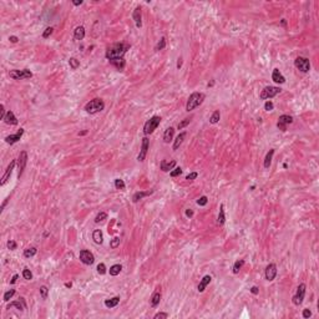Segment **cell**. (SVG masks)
Returning a JSON list of instances; mask_svg holds the SVG:
<instances>
[{
  "label": "cell",
  "mask_w": 319,
  "mask_h": 319,
  "mask_svg": "<svg viewBox=\"0 0 319 319\" xmlns=\"http://www.w3.org/2000/svg\"><path fill=\"white\" fill-rule=\"evenodd\" d=\"M131 46L129 44H123V43H116L114 45H111L107 50H106V59L110 61V60H114V59H121L123 57V55L127 52Z\"/></svg>",
  "instance_id": "6da1fadb"
},
{
  "label": "cell",
  "mask_w": 319,
  "mask_h": 319,
  "mask_svg": "<svg viewBox=\"0 0 319 319\" xmlns=\"http://www.w3.org/2000/svg\"><path fill=\"white\" fill-rule=\"evenodd\" d=\"M205 93L203 92H193V93H191V96L188 97V100H187V104H186V111H192V110H195L196 107H198L202 102H203V100H205Z\"/></svg>",
  "instance_id": "7a4b0ae2"
},
{
  "label": "cell",
  "mask_w": 319,
  "mask_h": 319,
  "mask_svg": "<svg viewBox=\"0 0 319 319\" xmlns=\"http://www.w3.org/2000/svg\"><path fill=\"white\" fill-rule=\"evenodd\" d=\"M104 109H105V102H104L101 99H93V100L89 101V102L85 105V111H86L87 114H90V115L101 112Z\"/></svg>",
  "instance_id": "3957f363"
},
{
  "label": "cell",
  "mask_w": 319,
  "mask_h": 319,
  "mask_svg": "<svg viewBox=\"0 0 319 319\" xmlns=\"http://www.w3.org/2000/svg\"><path fill=\"white\" fill-rule=\"evenodd\" d=\"M160 122H161V117L160 116H152L150 120H147L143 125V134L147 136V135H151L157 127L160 126Z\"/></svg>",
  "instance_id": "277c9868"
},
{
  "label": "cell",
  "mask_w": 319,
  "mask_h": 319,
  "mask_svg": "<svg viewBox=\"0 0 319 319\" xmlns=\"http://www.w3.org/2000/svg\"><path fill=\"white\" fill-rule=\"evenodd\" d=\"M280 91H282V90H280L279 87H277V86H266V87L261 91L259 97H261L262 100H268V99H272V97L277 96V95H278Z\"/></svg>",
  "instance_id": "5b68a950"
},
{
  "label": "cell",
  "mask_w": 319,
  "mask_h": 319,
  "mask_svg": "<svg viewBox=\"0 0 319 319\" xmlns=\"http://www.w3.org/2000/svg\"><path fill=\"white\" fill-rule=\"evenodd\" d=\"M305 288H307V287H305L304 283H302V284L298 285L297 292H296V294H294L293 298H292V302H293L294 305H300V304L303 303V299H304V297H305Z\"/></svg>",
  "instance_id": "8992f818"
},
{
  "label": "cell",
  "mask_w": 319,
  "mask_h": 319,
  "mask_svg": "<svg viewBox=\"0 0 319 319\" xmlns=\"http://www.w3.org/2000/svg\"><path fill=\"white\" fill-rule=\"evenodd\" d=\"M294 65L296 68L302 71V72H308L310 70V61L307 59V57H302V56H298L296 60H294Z\"/></svg>",
  "instance_id": "52a82bcc"
},
{
  "label": "cell",
  "mask_w": 319,
  "mask_h": 319,
  "mask_svg": "<svg viewBox=\"0 0 319 319\" xmlns=\"http://www.w3.org/2000/svg\"><path fill=\"white\" fill-rule=\"evenodd\" d=\"M10 77L14 79V80H23V79H30L33 76V72L27 69H24V70H11L9 72Z\"/></svg>",
  "instance_id": "ba28073f"
},
{
  "label": "cell",
  "mask_w": 319,
  "mask_h": 319,
  "mask_svg": "<svg viewBox=\"0 0 319 319\" xmlns=\"http://www.w3.org/2000/svg\"><path fill=\"white\" fill-rule=\"evenodd\" d=\"M79 258H80V261H81L84 264H86V266H91V264L95 262V257H93V254H92L90 251H87V249H82V251H80Z\"/></svg>",
  "instance_id": "9c48e42d"
},
{
  "label": "cell",
  "mask_w": 319,
  "mask_h": 319,
  "mask_svg": "<svg viewBox=\"0 0 319 319\" xmlns=\"http://www.w3.org/2000/svg\"><path fill=\"white\" fill-rule=\"evenodd\" d=\"M293 122V117L289 116V115H282L279 116L278 118V122H277V127L280 130V131H287V126L291 125Z\"/></svg>",
  "instance_id": "30bf717a"
},
{
  "label": "cell",
  "mask_w": 319,
  "mask_h": 319,
  "mask_svg": "<svg viewBox=\"0 0 319 319\" xmlns=\"http://www.w3.org/2000/svg\"><path fill=\"white\" fill-rule=\"evenodd\" d=\"M148 147H150V140L147 137H143L142 139V143H141V150H140V153L137 156V160L140 162H143L145 158H146V155H147V151H148Z\"/></svg>",
  "instance_id": "8fae6325"
},
{
  "label": "cell",
  "mask_w": 319,
  "mask_h": 319,
  "mask_svg": "<svg viewBox=\"0 0 319 319\" xmlns=\"http://www.w3.org/2000/svg\"><path fill=\"white\" fill-rule=\"evenodd\" d=\"M26 164H27V153L26 151H21L20 155H19V158H18V167H19V177H21L25 167H26Z\"/></svg>",
  "instance_id": "7c38bea8"
},
{
  "label": "cell",
  "mask_w": 319,
  "mask_h": 319,
  "mask_svg": "<svg viewBox=\"0 0 319 319\" xmlns=\"http://www.w3.org/2000/svg\"><path fill=\"white\" fill-rule=\"evenodd\" d=\"M15 165H16V161H15V160H13V161L10 162V165L8 166V168L5 170V172H4L3 177H2V181H0V184H2V186H4V184L8 182V180L10 178V176H11V173H13V170H14Z\"/></svg>",
  "instance_id": "4fadbf2b"
},
{
  "label": "cell",
  "mask_w": 319,
  "mask_h": 319,
  "mask_svg": "<svg viewBox=\"0 0 319 319\" xmlns=\"http://www.w3.org/2000/svg\"><path fill=\"white\" fill-rule=\"evenodd\" d=\"M264 276H266V279H267V280L272 282V280L276 278V276H277V266H276L274 263L268 264V266H267V268H266Z\"/></svg>",
  "instance_id": "5bb4252c"
},
{
  "label": "cell",
  "mask_w": 319,
  "mask_h": 319,
  "mask_svg": "<svg viewBox=\"0 0 319 319\" xmlns=\"http://www.w3.org/2000/svg\"><path fill=\"white\" fill-rule=\"evenodd\" d=\"M23 135H24V129H20V130H18L16 134L6 136V137H5V142L9 143V145H14V143H16V142L23 137Z\"/></svg>",
  "instance_id": "9a60e30c"
},
{
  "label": "cell",
  "mask_w": 319,
  "mask_h": 319,
  "mask_svg": "<svg viewBox=\"0 0 319 319\" xmlns=\"http://www.w3.org/2000/svg\"><path fill=\"white\" fill-rule=\"evenodd\" d=\"M175 166H176V161H166V160H162L161 161V164H160V168H161V171H164V172H168V171H172L173 168H175Z\"/></svg>",
  "instance_id": "2e32d148"
},
{
  "label": "cell",
  "mask_w": 319,
  "mask_h": 319,
  "mask_svg": "<svg viewBox=\"0 0 319 319\" xmlns=\"http://www.w3.org/2000/svg\"><path fill=\"white\" fill-rule=\"evenodd\" d=\"M132 19L136 24L137 27H141L142 26V14H141V8L140 6H136L134 13H132Z\"/></svg>",
  "instance_id": "e0dca14e"
},
{
  "label": "cell",
  "mask_w": 319,
  "mask_h": 319,
  "mask_svg": "<svg viewBox=\"0 0 319 319\" xmlns=\"http://www.w3.org/2000/svg\"><path fill=\"white\" fill-rule=\"evenodd\" d=\"M153 193V189H151V191H139V192H136L134 196H132V202L134 203H137L140 200H142L143 197H147V196H150V195H152Z\"/></svg>",
  "instance_id": "ac0fdd59"
},
{
  "label": "cell",
  "mask_w": 319,
  "mask_h": 319,
  "mask_svg": "<svg viewBox=\"0 0 319 319\" xmlns=\"http://www.w3.org/2000/svg\"><path fill=\"white\" fill-rule=\"evenodd\" d=\"M110 64H111V65H114L118 71H123V69H125V66H126V61H125L123 57L110 60Z\"/></svg>",
  "instance_id": "d6986e66"
},
{
  "label": "cell",
  "mask_w": 319,
  "mask_h": 319,
  "mask_svg": "<svg viewBox=\"0 0 319 319\" xmlns=\"http://www.w3.org/2000/svg\"><path fill=\"white\" fill-rule=\"evenodd\" d=\"M211 280H212V277L211 276H205L202 279H201V282H200V284H198V287H197V291L200 292V293H202L205 289H206V287L211 283Z\"/></svg>",
  "instance_id": "ffe728a7"
},
{
  "label": "cell",
  "mask_w": 319,
  "mask_h": 319,
  "mask_svg": "<svg viewBox=\"0 0 319 319\" xmlns=\"http://www.w3.org/2000/svg\"><path fill=\"white\" fill-rule=\"evenodd\" d=\"M272 80L277 84H284L285 82V77L280 74L279 69H274L273 72H272Z\"/></svg>",
  "instance_id": "44dd1931"
},
{
  "label": "cell",
  "mask_w": 319,
  "mask_h": 319,
  "mask_svg": "<svg viewBox=\"0 0 319 319\" xmlns=\"http://www.w3.org/2000/svg\"><path fill=\"white\" fill-rule=\"evenodd\" d=\"M4 122L8 123V125H18V118L15 116V114L13 111H6V115H5V118H4Z\"/></svg>",
  "instance_id": "7402d4cb"
},
{
  "label": "cell",
  "mask_w": 319,
  "mask_h": 319,
  "mask_svg": "<svg viewBox=\"0 0 319 319\" xmlns=\"http://www.w3.org/2000/svg\"><path fill=\"white\" fill-rule=\"evenodd\" d=\"M173 136H175V129L173 127H167V129L165 130V134H164V141H165V143H170L171 141H172V139H173Z\"/></svg>",
  "instance_id": "603a6c76"
},
{
  "label": "cell",
  "mask_w": 319,
  "mask_h": 319,
  "mask_svg": "<svg viewBox=\"0 0 319 319\" xmlns=\"http://www.w3.org/2000/svg\"><path fill=\"white\" fill-rule=\"evenodd\" d=\"M10 308H16V309H19V310H24V309L26 308V304H25V302H24V298H20L19 302H11L10 304H8L6 309H10Z\"/></svg>",
  "instance_id": "cb8c5ba5"
},
{
  "label": "cell",
  "mask_w": 319,
  "mask_h": 319,
  "mask_svg": "<svg viewBox=\"0 0 319 319\" xmlns=\"http://www.w3.org/2000/svg\"><path fill=\"white\" fill-rule=\"evenodd\" d=\"M273 155H274V148H271L268 152H267V155H266V157H264V162H263V165H264V168H269L271 167V165H272V160H273Z\"/></svg>",
  "instance_id": "d4e9b609"
},
{
  "label": "cell",
  "mask_w": 319,
  "mask_h": 319,
  "mask_svg": "<svg viewBox=\"0 0 319 319\" xmlns=\"http://www.w3.org/2000/svg\"><path fill=\"white\" fill-rule=\"evenodd\" d=\"M85 38V27L84 26H77L74 30V39L75 40H82Z\"/></svg>",
  "instance_id": "484cf974"
},
{
  "label": "cell",
  "mask_w": 319,
  "mask_h": 319,
  "mask_svg": "<svg viewBox=\"0 0 319 319\" xmlns=\"http://www.w3.org/2000/svg\"><path fill=\"white\" fill-rule=\"evenodd\" d=\"M151 307H157L158 304H160V300H161V291H156L153 294H152V297H151Z\"/></svg>",
  "instance_id": "4316f807"
},
{
  "label": "cell",
  "mask_w": 319,
  "mask_h": 319,
  "mask_svg": "<svg viewBox=\"0 0 319 319\" xmlns=\"http://www.w3.org/2000/svg\"><path fill=\"white\" fill-rule=\"evenodd\" d=\"M92 239L95 241V243L97 244H101L104 242V236H102V232L100 230H95L92 232Z\"/></svg>",
  "instance_id": "83f0119b"
},
{
  "label": "cell",
  "mask_w": 319,
  "mask_h": 319,
  "mask_svg": "<svg viewBox=\"0 0 319 319\" xmlns=\"http://www.w3.org/2000/svg\"><path fill=\"white\" fill-rule=\"evenodd\" d=\"M217 222L218 225L223 226L226 222V214H225V205H221L219 207V213H218V218H217Z\"/></svg>",
  "instance_id": "f1b7e54d"
},
{
  "label": "cell",
  "mask_w": 319,
  "mask_h": 319,
  "mask_svg": "<svg viewBox=\"0 0 319 319\" xmlns=\"http://www.w3.org/2000/svg\"><path fill=\"white\" fill-rule=\"evenodd\" d=\"M186 132H181L177 137H176V140H175V142H173V150H178V147L182 145V142L184 141V139H186Z\"/></svg>",
  "instance_id": "f546056e"
},
{
  "label": "cell",
  "mask_w": 319,
  "mask_h": 319,
  "mask_svg": "<svg viewBox=\"0 0 319 319\" xmlns=\"http://www.w3.org/2000/svg\"><path fill=\"white\" fill-rule=\"evenodd\" d=\"M118 303H120V297H114V298H110V299L105 300V305L107 308H115Z\"/></svg>",
  "instance_id": "4dcf8cb0"
},
{
  "label": "cell",
  "mask_w": 319,
  "mask_h": 319,
  "mask_svg": "<svg viewBox=\"0 0 319 319\" xmlns=\"http://www.w3.org/2000/svg\"><path fill=\"white\" fill-rule=\"evenodd\" d=\"M36 252H38V248H36V247H30V248H26V249L24 251V257H25V258H31V257H34V256H35Z\"/></svg>",
  "instance_id": "1f68e13d"
},
{
  "label": "cell",
  "mask_w": 319,
  "mask_h": 319,
  "mask_svg": "<svg viewBox=\"0 0 319 319\" xmlns=\"http://www.w3.org/2000/svg\"><path fill=\"white\" fill-rule=\"evenodd\" d=\"M244 266V261L243 259H238V261H236L234 262V264H233V273L234 274H237V273H239V271L242 269V267Z\"/></svg>",
  "instance_id": "d6a6232c"
},
{
  "label": "cell",
  "mask_w": 319,
  "mask_h": 319,
  "mask_svg": "<svg viewBox=\"0 0 319 319\" xmlns=\"http://www.w3.org/2000/svg\"><path fill=\"white\" fill-rule=\"evenodd\" d=\"M121 271H122V266L121 264H114L112 267H110V274L114 276V277L120 274Z\"/></svg>",
  "instance_id": "836d02e7"
},
{
  "label": "cell",
  "mask_w": 319,
  "mask_h": 319,
  "mask_svg": "<svg viewBox=\"0 0 319 319\" xmlns=\"http://www.w3.org/2000/svg\"><path fill=\"white\" fill-rule=\"evenodd\" d=\"M219 118H221V112H219L218 110H216V111L212 114V116L209 117V122H211L212 125H214V123H217V122L219 121Z\"/></svg>",
  "instance_id": "e575fe53"
},
{
  "label": "cell",
  "mask_w": 319,
  "mask_h": 319,
  "mask_svg": "<svg viewBox=\"0 0 319 319\" xmlns=\"http://www.w3.org/2000/svg\"><path fill=\"white\" fill-rule=\"evenodd\" d=\"M69 65H70V68H71L72 70H76V69L80 66V61H79L77 59H75V57H71V59L69 60Z\"/></svg>",
  "instance_id": "d590c367"
},
{
  "label": "cell",
  "mask_w": 319,
  "mask_h": 319,
  "mask_svg": "<svg viewBox=\"0 0 319 319\" xmlns=\"http://www.w3.org/2000/svg\"><path fill=\"white\" fill-rule=\"evenodd\" d=\"M166 48V39L165 38H161V40H160L158 43H157V45L155 46V50L156 51H160V50H164Z\"/></svg>",
  "instance_id": "8d00e7d4"
},
{
  "label": "cell",
  "mask_w": 319,
  "mask_h": 319,
  "mask_svg": "<svg viewBox=\"0 0 319 319\" xmlns=\"http://www.w3.org/2000/svg\"><path fill=\"white\" fill-rule=\"evenodd\" d=\"M107 218V213H105V212H100L96 217H95V222L96 223H100V222H102L104 219H106Z\"/></svg>",
  "instance_id": "74e56055"
},
{
  "label": "cell",
  "mask_w": 319,
  "mask_h": 319,
  "mask_svg": "<svg viewBox=\"0 0 319 319\" xmlns=\"http://www.w3.org/2000/svg\"><path fill=\"white\" fill-rule=\"evenodd\" d=\"M115 187H116L117 189H125L126 184H125V182H123L121 178H116V180H115Z\"/></svg>",
  "instance_id": "f35d334b"
},
{
  "label": "cell",
  "mask_w": 319,
  "mask_h": 319,
  "mask_svg": "<svg viewBox=\"0 0 319 319\" xmlns=\"http://www.w3.org/2000/svg\"><path fill=\"white\" fill-rule=\"evenodd\" d=\"M23 277H24L26 280H31V279H33V273H31L30 269L25 268V269L23 271Z\"/></svg>",
  "instance_id": "ab89813d"
},
{
  "label": "cell",
  "mask_w": 319,
  "mask_h": 319,
  "mask_svg": "<svg viewBox=\"0 0 319 319\" xmlns=\"http://www.w3.org/2000/svg\"><path fill=\"white\" fill-rule=\"evenodd\" d=\"M14 294H15V289H10V291L5 292V294H4V300H5V302H9V300L14 297Z\"/></svg>",
  "instance_id": "60d3db41"
},
{
  "label": "cell",
  "mask_w": 319,
  "mask_h": 319,
  "mask_svg": "<svg viewBox=\"0 0 319 319\" xmlns=\"http://www.w3.org/2000/svg\"><path fill=\"white\" fill-rule=\"evenodd\" d=\"M48 293H49V289L46 285H41L40 287V294H41V298L43 299H46L48 298Z\"/></svg>",
  "instance_id": "b9f144b4"
},
{
  "label": "cell",
  "mask_w": 319,
  "mask_h": 319,
  "mask_svg": "<svg viewBox=\"0 0 319 319\" xmlns=\"http://www.w3.org/2000/svg\"><path fill=\"white\" fill-rule=\"evenodd\" d=\"M189 122H191V118H184V120H182V121H181V122L177 125V129H178V130H182V129H184V127H186V126H187Z\"/></svg>",
  "instance_id": "7bdbcfd3"
},
{
  "label": "cell",
  "mask_w": 319,
  "mask_h": 319,
  "mask_svg": "<svg viewBox=\"0 0 319 319\" xmlns=\"http://www.w3.org/2000/svg\"><path fill=\"white\" fill-rule=\"evenodd\" d=\"M181 173H182V168H181V167H175V168L170 172L171 177H177V176H180Z\"/></svg>",
  "instance_id": "ee69618b"
},
{
  "label": "cell",
  "mask_w": 319,
  "mask_h": 319,
  "mask_svg": "<svg viewBox=\"0 0 319 319\" xmlns=\"http://www.w3.org/2000/svg\"><path fill=\"white\" fill-rule=\"evenodd\" d=\"M52 31H54V27H51V26H50V27H46L45 31L43 33V38H44V39H48V38L52 34Z\"/></svg>",
  "instance_id": "f6af8a7d"
},
{
  "label": "cell",
  "mask_w": 319,
  "mask_h": 319,
  "mask_svg": "<svg viewBox=\"0 0 319 319\" xmlns=\"http://www.w3.org/2000/svg\"><path fill=\"white\" fill-rule=\"evenodd\" d=\"M207 203H208V198L206 196H202V197H200V200H197L198 206H206Z\"/></svg>",
  "instance_id": "bcb514c9"
},
{
  "label": "cell",
  "mask_w": 319,
  "mask_h": 319,
  "mask_svg": "<svg viewBox=\"0 0 319 319\" xmlns=\"http://www.w3.org/2000/svg\"><path fill=\"white\" fill-rule=\"evenodd\" d=\"M6 246H8V248H9L10 251L16 249V247H18L16 242H15V241H13V239H9V241H8V243H6Z\"/></svg>",
  "instance_id": "7dc6e473"
},
{
  "label": "cell",
  "mask_w": 319,
  "mask_h": 319,
  "mask_svg": "<svg viewBox=\"0 0 319 319\" xmlns=\"http://www.w3.org/2000/svg\"><path fill=\"white\" fill-rule=\"evenodd\" d=\"M97 272H99V274H105L106 273V266L104 264V263H100V264H97Z\"/></svg>",
  "instance_id": "c3c4849f"
},
{
  "label": "cell",
  "mask_w": 319,
  "mask_h": 319,
  "mask_svg": "<svg viewBox=\"0 0 319 319\" xmlns=\"http://www.w3.org/2000/svg\"><path fill=\"white\" fill-rule=\"evenodd\" d=\"M155 319H166V318H168V313H162V312H160V313H157V314H155V317H153Z\"/></svg>",
  "instance_id": "681fc988"
},
{
  "label": "cell",
  "mask_w": 319,
  "mask_h": 319,
  "mask_svg": "<svg viewBox=\"0 0 319 319\" xmlns=\"http://www.w3.org/2000/svg\"><path fill=\"white\" fill-rule=\"evenodd\" d=\"M273 109H274L273 102H272V101H266V104H264V110H266V111H272Z\"/></svg>",
  "instance_id": "f907efd6"
},
{
  "label": "cell",
  "mask_w": 319,
  "mask_h": 319,
  "mask_svg": "<svg viewBox=\"0 0 319 319\" xmlns=\"http://www.w3.org/2000/svg\"><path fill=\"white\" fill-rule=\"evenodd\" d=\"M118 246H120V238H114V239L111 241V243H110V247L114 248V249L117 248Z\"/></svg>",
  "instance_id": "816d5d0a"
},
{
  "label": "cell",
  "mask_w": 319,
  "mask_h": 319,
  "mask_svg": "<svg viewBox=\"0 0 319 319\" xmlns=\"http://www.w3.org/2000/svg\"><path fill=\"white\" fill-rule=\"evenodd\" d=\"M197 176H198L197 172H192V173H189V175L186 176V180H187V181H193V180L197 178Z\"/></svg>",
  "instance_id": "f5cc1de1"
},
{
  "label": "cell",
  "mask_w": 319,
  "mask_h": 319,
  "mask_svg": "<svg viewBox=\"0 0 319 319\" xmlns=\"http://www.w3.org/2000/svg\"><path fill=\"white\" fill-rule=\"evenodd\" d=\"M5 115H6V112H5L4 105H2V106H0V120H3V121H4V118H5Z\"/></svg>",
  "instance_id": "db71d44e"
},
{
  "label": "cell",
  "mask_w": 319,
  "mask_h": 319,
  "mask_svg": "<svg viewBox=\"0 0 319 319\" xmlns=\"http://www.w3.org/2000/svg\"><path fill=\"white\" fill-rule=\"evenodd\" d=\"M312 317V312H310V309H303V318H305V319H308V318H310Z\"/></svg>",
  "instance_id": "11a10c76"
},
{
  "label": "cell",
  "mask_w": 319,
  "mask_h": 319,
  "mask_svg": "<svg viewBox=\"0 0 319 319\" xmlns=\"http://www.w3.org/2000/svg\"><path fill=\"white\" fill-rule=\"evenodd\" d=\"M258 292H259V289H258V287H256V285L251 288V293L252 294H258Z\"/></svg>",
  "instance_id": "9f6ffc18"
},
{
  "label": "cell",
  "mask_w": 319,
  "mask_h": 319,
  "mask_svg": "<svg viewBox=\"0 0 319 319\" xmlns=\"http://www.w3.org/2000/svg\"><path fill=\"white\" fill-rule=\"evenodd\" d=\"M18 278H19V276H18V274H14V276H13V278H11V280H10V284H14V283H16Z\"/></svg>",
  "instance_id": "6f0895ef"
},
{
  "label": "cell",
  "mask_w": 319,
  "mask_h": 319,
  "mask_svg": "<svg viewBox=\"0 0 319 319\" xmlns=\"http://www.w3.org/2000/svg\"><path fill=\"white\" fill-rule=\"evenodd\" d=\"M186 216H187V217H192V216H193V211H192V209H187V211H186Z\"/></svg>",
  "instance_id": "680465c9"
},
{
  "label": "cell",
  "mask_w": 319,
  "mask_h": 319,
  "mask_svg": "<svg viewBox=\"0 0 319 319\" xmlns=\"http://www.w3.org/2000/svg\"><path fill=\"white\" fill-rule=\"evenodd\" d=\"M9 40H10L11 43H14V44H15V43H18V40H19V39H18L16 36H10V38H9Z\"/></svg>",
  "instance_id": "91938a15"
},
{
  "label": "cell",
  "mask_w": 319,
  "mask_h": 319,
  "mask_svg": "<svg viewBox=\"0 0 319 319\" xmlns=\"http://www.w3.org/2000/svg\"><path fill=\"white\" fill-rule=\"evenodd\" d=\"M181 66H182V59H181V57H180V59H178V61H177V68H178V69H180V68H181Z\"/></svg>",
  "instance_id": "94428289"
},
{
  "label": "cell",
  "mask_w": 319,
  "mask_h": 319,
  "mask_svg": "<svg viewBox=\"0 0 319 319\" xmlns=\"http://www.w3.org/2000/svg\"><path fill=\"white\" fill-rule=\"evenodd\" d=\"M6 203H8V198H6V200H5V201H4V202H3V205H2V212H3V211H4V207H5V206H6Z\"/></svg>",
  "instance_id": "6125c7cd"
},
{
  "label": "cell",
  "mask_w": 319,
  "mask_h": 319,
  "mask_svg": "<svg viewBox=\"0 0 319 319\" xmlns=\"http://www.w3.org/2000/svg\"><path fill=\"white\" fill-rule=\"evenodd\" d=\"M72 4H74L75 6H77V5H81V4H82V0H80V2H72Z\"/></svg>",
  "instance_id": "be15d7a7"
},
{
  "label": "cell",
  "mask_w": 319,
  "mask_h": 319,
  "mask_svg": "<svg viewBox=\"0 0 319 319\" xmlns=\"http://www.w3.org/2000/svg\"><path fill=\"white\" fill-rule=\"evenodd\" d=\"M65 287H66V288H71L72 283H71V282H68V283H65Z\"/></svg>",
  "instance_id": "e7e4bbea"
},
{
  "label": "cell",
  "mask_w": 319,
  "mask_h": 319,
  "mask_svg": "<svg viewBox=\"0 0 319 319\" xmlns=\"http://www.w3.org/2000/svg\"><path fill=\"white\" fill-rule=\"evenodd\" d=\"M86 134H87V131H82V132H80L79 135H86Z\"/></svg>",
  "instance_id": "03108f58"
}]
</instances>
